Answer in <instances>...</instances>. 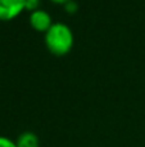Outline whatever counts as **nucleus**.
<instances>
[{"instance_id":"nucleus-1","label":"nucleus","mask_w":145,"mask_h":147,"mask_svg":"<svg viewBox=\"0 0 145 147\" xmlns=\"http://www.w3.org/2000/svg\"><path fill=\"white\" fill-rule=\"evenodd\" d=\"M45 44L54 54H66L73 45L72 28L64 22H54L45 32Z\"/></svg>"},{"instance_id":"nucleus-2","label":"nucleus","mask_w":145,"mask_h":147,"mask_svg":"<svg viewBox=\"0 0 145 147\" xmlns=\"http://www.w3.org/2000/svg\"><path fill=\"white\" fill-rule=\"evenodd\" d=\"M26 8V0H0V20H12Z\"/></svg>"},{"instance_id":"nucleus-3","label":"nucleus","mask_w":145,"mask_h":147,"mask_svg":"<svg viewBox=\"0 0 145 147\" xmlns=\"http://www.w3.org/2000/svg\"><path fill=\"white\" fill-rule=\"evenodd\" d=\"M30 23L33 28H36L37 31H45L53 25V20L48 10L37 8V9L32 10L30 16Z\"/></svg>"},{"instance_id":"nucleus-4","label":"nucleus","mask_w":145,"mask_h":147,"mask_svg":"<svg viewBox=\"0 0 145 147\" xmlns=\"http://www.w3.org/2000/svg\"><path fill=\"white\" fill-rule=\"evenodd\" d=\"M17 147H39L40 146V140L33 132L26 130L21 133L15 140Z\"/></svg>"},{"instance_id":"nucleus-5","label":"nucleus","mask_w":145,"mask_h":147,"mask_svg":"<svg viewBox=\"0 0 145 147\" xmlns=\"http://www.w3.org/2000/svg\"><path fill=\"white\" fill-rule=\"evenodd\" d=\"M0 147H17V143L15 141L10 140L9 137L0 136Z\"/></svg>"},{"instance_id":"nucleus-6","label":"nucleus","mask_w":145,"mask_h":147,"mask_svg":"<svg viewBox=\"0 0 145 147\" xmlns=\"http://www.w3.org/2000/svg\"><path fill=\"white\" fill-rule=\"evenodd\" d=\"M39 3L40 0H26V8L30 10H35L39 8Z\"/></svg>"},{"instance_id":"nucleus-7","label":"nucleus","mask_w":145,"mask_h":147,"mask_svg":"<svg viewBox=\"0 0 145 147\" xmlns=\"http://www.w3.org/2000/svg\"><path fill=\"white\" fill-rule=\"evenodd\" d=\"M53 1H55V3H67V1H69V0H53Z\"/></svg>"}]
</instances>
